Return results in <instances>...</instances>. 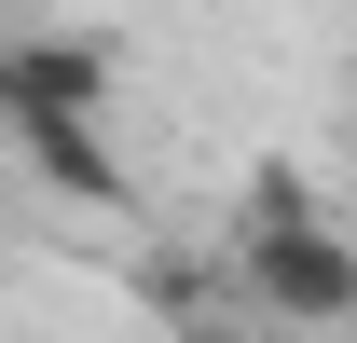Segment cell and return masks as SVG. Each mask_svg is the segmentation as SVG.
<instances>
[{
  "label": "cell",
  "mask_w": 357,
  "mask_h": 343,
  "mask_svg": "<svg viewBox=\"0 0 357 343\" xmlns=\"http://www.w3.org/2000/svg\"><path fill=\"white\" fill-rule=\"evenodd\" d=\"M234 275H248V302H261L275 330H316V343L357 330V234H330V220L303 206V178H261V192H248Z\"/></svg>",
  "instance_id": "obj_1"
},
{
  "label": "cell",
  "mask_w": 357,
  "mask_h": 343,
  "mask_svg": "<svg viewBox=\"0 0 357 343\" xmlns=\"http://www.w3.org/2000/svg\"><path fill=\"white\" fill-rule=\"evenodd\" d=\"M0 124H14V151H28V178H42V192H69V206H124L110 110H0Z\"/></svg>",
  "instance_id": "obj_2"
},
{
  "label": "cell",
  "mask_w": 357,
  "mask_h": 343,
  "mask_svg": "<svg viewBox=\"0 0 357 343\" xmlns=\"http://www.w3.org/2000/svg\"><path fill=\"white\" fill-rule=\"evenodd\" d=\"M0 110H110V42L83 28H28L0 55Z\"/></svg>",
  "instance_id": "obj_3"
},
{
  "label": "cell",
  "mask_w": 357,
  "mask_h": 343,
  "mask_svg": "<svg viewBox=\"0 0 357 343\" xmlns=\"http://www.w3.org/2000/svg\"><path fill=\"white\" fill-rule=\"evenodd\" d=\"M178 343H261V330H220V316H178Z\"/></svg>",
  "instance_id": "obj_4"
},
{
  "label": "cell",
  "mask_w": 357,
  "mask_h": 343,
  "mask_svg": "<svg viewBox=\"0 0 357 343\" xmlns=\"http://www.w3.org/2000/svg\"><path fill=\"white\" fill-rule=\"evenodd\" d=\"M344 151H357V110H344Z\"/></svg>",
  "instance_id": "obj_5"
}]
</instances>
